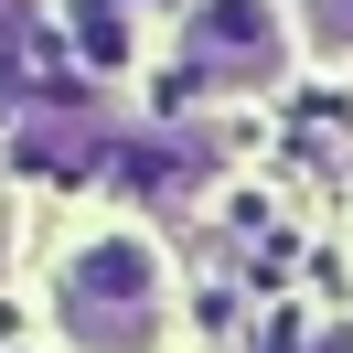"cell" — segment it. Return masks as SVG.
<instances>
[{
  "label": "cell",
  "instance_id": "6da1fadb",
  "mask_svg": "<svg viewBox=\"0 0 353 353\" xmlns=\"http://www.w3.org/2000/svg\"><path fill=\"white\" fill-rule=\"evenodd\" d=\"M54 321L75 353H150L161 343V257L139 236H86L54 279Z\"/></svg>",
  "mask_w": 353,
  "mask_h": 353
},
{
  "label": "cell",
  "instance_id": "277c9868",
  "mask_svg": "<svg viewBox=\"0 0 353 353\" xmlns=\"http://www.w3.org/2000/svg\"><path fill=\"white\" fill-rule=\"evenodd\" d=\"M129 182H139L150 203H182V193L203 182V150H193V139H139V150H129Z\"/></svg>",
  "mask_w": 353,
  "mask_h": 353
},
{
  "label": "cell",
  "instance_id": "5b68a950",
  "mask_svg": "<svg viewBox=\"0 0 353 353\" xmlns=\"http://www.w3.org/2000/svg\"><path fill=\"white\" fill-rule=\"evenodd\" d=\"M300 22H310L321 54H353V0H300Z\"/></svg>",
  "mask_w": 353,
  "mask_h": 353
},
{
  "label": "cell",
  "instance_id": "7a4b0ae2",
  "mask_svg": "<svg viewBox=\"0 0 353 353\" xmlns=\"http://www.w3.org/2000/svg\"><path fill=\"white\" fill-rule=\"evenodd\" d=\"M182 65H193L203 86H268V75H279V22H268V0H193Z\"/></svg>",
  "mask_w": 353,
  "mask_h": 353
},
{
  "label": "cell",
  "instance_id": "3957f363",
  "mask_svg": "<svg viewBox=\"0 0 353 353\" xmlns=\"http://www.w3.org/2000/svg\"><path fill=\"white\" fill-rule=\"evenodd\" d=\"M86 161H97V129H86V118H32V129H22V172L75 182Z\"/></svg>",
  "mask_w": 353,
  "mask_h": 353
}]
</instances>
